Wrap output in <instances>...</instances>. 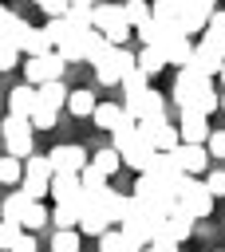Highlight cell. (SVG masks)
<instances>
[{"instance_id": "obj_1", "label": "cell", "mask_w": 225, "mask_h": 252, "mask_svg": "<svg viewBox=\"0 0 225 252\" xmlns=\"http://www.w3.org/2000/svg\"><path fill=\"white\" fill-rule=\"evenodd\" d=\"M174 102H178V110H197V114H213L217 110V91H213V83L205 79V75H197V71H189V67H182L178 71V79H174Z\"/></svg>"}, {"instance_id": "obj_2", "label": "cell", "mask_w": 225, "mask_h": 252, "mask_svg": "<svg viewBox=\"0 0 225 252\" xmlns=\"http://www.w3.org/2000/svg\"><path fill=\"white\" fill-rule=\"evenodd\" d=\"M118 205H122V193L118 189H107L103 197H79V232L103 236L118 220Z\"/></svg>"}, {"instance_id": "obj_3", "label": "cell", "mask_w": 225, "mask_h": 252, "mask_svg": "<svg viewBox=\"0 0 225 252\" xmlns=\"http://www.w3.org/2000/svg\"><path fill=\"white\" fill-rule=\"evenodd\" d=\"M118 220H122V232L126 236H134L142 248L154 240V232H158V220L162 217H154L138 197H130V193H122V205H118Z\"/></svg>"}, {"instance_id": "obj_4", "label": "cell", "mask_w": 225, "mask_h": 252, "mask_svg": "<svg viewBox=\"0 0 225 252\" xmlns=\"http://www.w3.org/2000/svg\"><path fill=\"white\" fill-rule=\"evenodd\" d=\"M174 201H178V209H182V213H189L193 220H201V217H209V213H213V197H209L205 181L186 177V173H182V181L174 185Z\"/></svg>"}, {"instance_id": "obj_5", "label": "cell", "mask_w": 225, "mask_h": 252, "mask_svg": "<svg viewBox=\"0 0 225 252\" xmlns=\"http://www.w3.org/2000/svg\"><path fill=\"white\" fill-rule=\"evenodd\" d=\"M95 32L111 43V47H122L134 32H130V24H126V16H122V4H95Z\"/></svg>"}, {"instance_id": "obj_6", "label": "cell", "mask_w": 225, "mask_h": 252, "mask_svg": "<svg viewBox=\"0 0 225 252\" xmlns=\"http://www.w3.org/2000/svg\"><path fill=\"white\" fill-rule=\"evenodd\" d=\"M130 197H138L154 217H166V213L178 205V201H174V189H170V185H162V181H154L150 173H138V181H134V193H130Z\"/></svg>"}, {"instance_id": "obj_7", "label": "cell", "mask_w": 225, "mask_h": 252, "mask_svg": "<svg viewBox=\"0 0 225 252\" xmlns=\"http://www.w3.org/2000/svg\"><path fill=\"white\" fill-rule=\"evenodd\" d=\"M91 67H95V79H99L103 87H118V79L134 67V55H130L126 47H107Z\"/></svg>"}, {"instance_id": "obj_8", "label": "cell", "mask_w": 225, "mask_h": 252, "mask_svg": "<svg viewBox=\"0 0 225 252\" xmlns=\"http://www.w3.org/2000/svg\"><path fill=\"white\" fill-rule=\"evenodd\" d=\"M0 138H4V154L8 158H28L32 154V122L28 118H16V114H8L4 122H0Z\"/></svg>"}, {"instance_id": "obj_9", "label": "cell", "mask_w": 225, "mask_h": 252, "mask_svg": "<svg viewBox=\"0 0 225 252\" xmlns=\"http://www.w3.org/2000/svg\"><path fill=\"white\" fill-rule=\"evenodd\" d=\"M63 55L59 51H47V55H32L24 63V75H28V87H43L51 79H63Z\"/></svg>"}, {"instance_id": "obj_10", "label": "cell", "mask_w": 225, "mask_h": 252, "mask_svg": "<svg viewBox=\"0 0 225 252\" xmlns=\"http://www.w3.org/2000/svg\"><path fill=\"white\" fill-rule=\"evenodd\" d=\"M138 134L158 150V154H170L182 138H178V126H170L166 118H146V122H138Z\"/></svg>"}, {"instance_id": "obj_11", "label": "cell", "mask_w": 225, "mask_h": 252, "mask_svg": "<svg viewBox=\"0 0 225 252\" xmlns=\"http://www.w3.org/2000/svg\"><path fill=\"white\" fill-rule=\"evenodd\" d=\"M170 158H174V165H178L186 177H197V173L209 169V154H205V146H193V142H178V146L170 150Z\"/></svg>"}, {"instance_id": "obj_12", "label": "cell", "mask_w": 225, "mask_h": 252, "mask_svg": "<svg viewBox=\"0 0 225 252\" xmlns=\"http://www.w3.org/2000/svg\"><path fill=\"white\" fill-rule=\"evenodd\" d=\"M189 232H193V217L189 213H182L178 205L158 220V232H154V240H174V244H182V240H189Z\"/></svg>"}, {"instance_id": "obj_13", "label": "cell", "mask_w": 225, "mask_h": 252, "mask_svg": "<svg viewBox=\"0 0 225 252\" xmlns=\"http://www.w3.org/2000/svg\"><path fill=\"white\" fill-rule=\"evenodd\" d=\"M134 122H146V118H166V98L158 94V91H142V94H134V98H126V106H122Z\"/></svg>"}, {"instance_id": "obj_14", "label": "cell", "mask_w": 225, "mask_h": 252, "mask_svg": "<svg viewBox=\"0 0 225 252\" xmlns=\"http://www.w3.org/2000/svg\"><path fill=\"white\" fill-rule=\"evenodd\" d=\"M47 161H51V173H79V169L91 161V154H87L83 146L67 142V146H55V150L47 154Z\"/></svg>"}, {"instance_id": "obj_15", "label": "cell", "mask_w": 225, "mask_h": 252, "mask_svg": "<svg viewBox=\"0 0 225 252\" xmlns=\"http://www.w3.org/2000/svg\"><path fill=\"white\" fill-rule=\"evenodd\" d=\"M221 67H225V55L217 51V47H209V43H193V59H189V71H197V75H205V79H213V75H221Z\"/></svg>"}, {"instance_id": "obj_16", "label": "cell", "mask_w": 225, "mask_h": 252, "mask_svg": "<svg viewBox=\"0 0 225 252\" xmlns=\"http://www.w3.org/2000/svg\"><path fill=\"white\" fill-rule=\"evenodd\" d=\"M178 138H182V142H193V146H205V138H209V122H205V114H197V110H182V118H178Z\"/></svg>"}, {"instance_id": "obj_17", "label": "cell", "mask_w": 225, "mask_h": 252, "mask_svg": "<svg viewBox=\"0 0 225 252\" xmlns=\"http://www.w3.org/2000/svg\"><path fill=\"white\" fill-rule=\"evenodd\" d=\"M36 102H39V94H36V87H28V83L8 91V114H16V118H32Z\"/></svg>"}, {"instance_id": "obj_18", "label": "cell", "mask_w": 225, "mask_h": 252, "mask_svg": "<svg viewBox=\"0 0 225 252\" xmlns=\"http://www.w3.org/2000/svg\"><path fill=\"white\" fill-rule=\"evenodd\" d=\"M47 193L55 197V205H59V201H79V197H83V189H79V173H51Z\"/></svg>"}, {"instance_id": "obj_19", "label": "cell", "mask_w": 225, "mask_h": 252, "mask_svg": "<svg viewBox=\"0 0 225 252\" xmlns=\"http://www.w3.org/2000/svg\"><path fill=\"white\" fill-rule=\"evenodd\" d=\"M146 173H150L154 181L170 185V189H174V185L182 181V169L174 165V158H170V154H154V158H150V165H146Z\"/></svg>"}, {"instance_id": "obj_20", "label": "cell", "mask_w": 225, "mask_h": 252, "mask_svg": "<svg viewBox=\"0 0 225 252\" xmlns=\"http://www.w3.org/2000/svg\"><path fill=\"white\" fill-rule=\"evenodd\" d=\"M99 252H142V244L134 236H126L122 228H107L99 236Z\"/></svg>"}, {"instance_id": "obj_21", "label": "cell", "mask_w": 225, "mask_h": 252, "mask_svg": "<svg viewBox=\"0 0 225 252\" xmlns=\"http://www.w3.org/2000/svg\"><path fill=\"white\" fill-rule=\"evenodd\" d=\"M201 43H209V47H217L225 55V8H213V16L201 28Z\"/></svg>"}, {"instance_id": "obj_22", "label": "cell", "mask_w": 225, "mask_h": 252, "mask_svg": "<svg viewBox=\"0 0 225 252\" xmlns=\"http://www.w3.org/2000/svg\"><path fill=\"white\" fill-rule=\"evenodd\" d=\"M162 55H166V67H189V59H193V43H189V35H178L174 43H166L162 47Z\"/></svg>"}, {"instance_id": "obj_23", "label": "cell", "mask_w": 225, "mask_h": 252, "mask_svg": "<svg viewBox=\"0 0 225 252\" xmlns=\"http://www.w3.org/2000/svg\"><path fill=\"white\" fill-rule=\"evenodd\" d=\"M28 20H20V16H12L4 28H0V47H12V51H20L24 47V35H28Z\"/></svg>"}, {"instance_id": "obj_24", "label": "cell", "mask_w": 225, "mask_h": 252, "mask_svg": "<svg viewBox=\"0 0 225 252\" xmlns=\"http://www.w3.org/2000/svg\"><path fill=\"white\" fill-rule=\"evenodd\" d=\"M134 67H138V71H142L146 79H154V75H158V71L166 67V55H162L158 47H142V51L134 55Z\"/></svg>"}, {"instance_id": "obj_25", "label": "cell", "mask_w": 225, "mask_h": 252, "mask_svg": "<svg viewBox=\"0 0 225 252\" xmlns=\"http://www.w3.org/2000/svg\"><path fill=\"white\" fill-rule=\"evenodd\" d=\"M91 118H95L99 130H114V126L122 122V106H118V102H95Z\"/></svg>"}, {"instance_id": "obj_26", "label": "cell", "mask_w": 225, "mask_h": 252, "mask_svg": "<svg viewBox=\"0 0 225 252\" xmlns=\"http://www.w3.org/2000/svg\"><path fill=\"white\" fill-rule=\"evenodd\" d=\"M79 189H83V197H103L111 185H107V177H103L99 169L83 165V169H79Z\"/></svg>"}, {"instance_id": "obj_27", "label": "cell", "mask_w": 225, "mask_h": 252, "mask_svg": "<svg viewBox=\"0 0 225 252\" xmlns=\"http://www.w3.org/2000/svg\"><path fill=\"white\" fill-rule=\"evenodd\" d=\"M47 220H55V228H79V201H59Z\"/></svg>"}, {"instance_id": "obj_28", "label": "cell", "mask_w": 225, "mask_h": 252, "mask_svg": "<svg viewBox=\"0 0 225 252\" xmlns=\"http://www.w3.org/2000/svg\"><path fill=\"white\" fill-rule=\"evenodd\" d=\"M87 165H91V169H99L103 177H111V173H118L122 158H118V150H114V146H107V150H95V158H91Z\"/></svg>"}, {"instance_id": "obj_29", "label": "cell", "mask_w": 225, "mask_h": 252, "mask_svg": "<svg viewBox=\"0 0 225 252\" xmlns=\"http://www.w3.org/2000/svg\"><path fill=\"white\" fill-rule=\"evenodd\" d=\"M20 51L32 59V55H47V51H55V47H51V39L43 35V28H28V35H24V47H20Z\"/></svg>"}, {"instance_id": "obj_30", "label": "cell", "mask_w": 225, "mask_h": 252, "mask_svg": "<svg viewBox=\"0 0 225 252\" xmlns=\"http://www.w3.org/2000/svg\"><path fill=\"white\" fill-rule=\"evenodd\" d=\"M36 94H39V102L43 106H63L67 102V91H63V79H51V83H43V87H36Z\"/></svg>"}, {"instance_id": "obj_31", "label": "cell", "mask_w": 225, "mask_h": 252, "mask_svg": "<svg viewBox=\"0 0 225 252\" xmlns=\"http://www.w3.org/2000/svg\"><path fill=\"white\" fill-rule=\"evenodd\" d=\"M67 110H71L75 118H91L95 94H91V91H67Z\"/></svg>"}, {"instance_id": "obj_32", "label": "cell", "mask_w": 225, "mask_h": 252, "mask_svg": "<svg viewBox=\"0 0 225 252\" xmlns=\"http://www.w3.org/2000/svg\"><path fill=\"white\" fill-rule=\"evenodd\" d=\"M28 201H32V197H24L20 189H16V193H8V197L0 201V217H4V220H16V224H20V217H24Z\"/></svg>"}, {"instance_id": "obj_33", "label": "cell", "mask_w": 225, "mask_h": 252, "mask_svg": "<svg viewBox=\"0 0 225 252\" xmlns=\"http://www.w3.org/2000/svg\"><path fill=\"white\" fill-rule=\"evenodd\" d=\"M63 20H67V28H75V32H83V28H95V8H75V4H67Z\"/></svg>"}, {"instance_id": "obj_34", "label": "cell", "mask_w": 225, "mask_h": 252, "mask_svg": "<svg viewBox=\"0 0 225 252\" xmlns=\"http://www.w3.org/2000/svg\"><path fill=\"white\" fill-rule=\"evenodd\" d=\"M122 16H126V24H130V32H134L138 24L150 20V0H126V4H122Z\"/></svg>"}, {"instance_id": "obj_35", "label": "cell", "mask_w": 225, "mask_h": 252, "mask_svg": "<svg viewBox=\"0 0 225 252\" xmlns=\"http://www.w3.org/2000/svg\"><path fill=\"white\" fill-rule=\"evenodd\" d=\"M118 87L126 91V98H134V94H142V91H150V79H146V75H142L138 67H130V71H126V75L118 79Z\"/></svg>"}, {"instance_id": "obj_36", "label": "cell", "mask_w": 225, "mask_h": 252, "mask_svg": "<svg viewBox=\"0 0 225 252\" xmlns=\"http://www.w3.org/2000/svg\"><path fill=\"white\" fill-rule=\"evenodd\" d=\"M43 35L51 39V47H59L67 35H75V28H67V20H63V16H51V20L43 24Z\"/></svg>"}, {"instance_id": "obj_37", "label": "cell", "mask_w": 225, "mask_h": 252, "mask_svg": "<svg viewBox=\"0 0 225 252\" xmlns=\"http://www.w3.org/2000/svg\"><path fill=\"white\" fill-rule=\"evenodd\" d=\"M107 47H111V43H107V39H103L95 28H87V32H83V59H91V63H95V59H99Z\"/></svg>"}, {"instance_id": "obj_38", "label": "cell", "mask_w": 225, "mask_h": 252, "mask_svg": "<svg viewBox=\"0 0 225 252\" xmlns=\"http://www.w3.org/2000/svg\"><path fill=\"white\" fill-rule=\"evenodd\" d=\"M51 252H79V228H55Z\"/></svg>"}, {"instance_id": "obj_39", "label": "cell", "mask_w": 225, "mask_h": 252, "mask_svg": "<svg viewBox=\"0 0 225 252\" xmlns=\"http://www.w3.org/2000/svg\"><path fill=\"white\" fill-rule=\"evenodd\" d=\"M39 224H47V209L39 205V201H28V209H24V217H20V228H39Z\"/></svg>"}, {"instance_id": "obj_40", "label": "cell", "mask_w": 225, "mask_h": 252, "mask_svg": "<svg viewBox=\"0 0 225 252\" xmlns=\"http://www.w3.org/2000/svg\"><path fill=\"white\" fill-rule=\"evenodd\" d=\"M20 173H24V161L20 158H0V185H20Z\"/></svg>"}, {"instance_id": "obj_41", "label": "cell", "mask_w": 225, "mask_h": 252, "mask_svg": "<svg viewBox=\"0 0 225 252\" xmlns=\"http://www.w3.org/2000/svg\"><path fill=\"white\" fill-rule=\"evenodd\" d=\"M55 114H59L55 106L36 102V110H32V118H28V122H32V130H51V126H55Z\"/></svg>"}, {"instance_id": "obj_42", "label": "cell", "mask_w": 225, "mask_h": 252, "mask_svg": "<svg viewBox=\"0 0 225 252\" xmlns=\"http://www.w3.org/2000/svg\"><path fill=\"white\" fill-rule=\"evenodd\" d=\"M24 173H28V177H51V161H47L43 154L32 150V154L24 158Z\"/></svg>"}, {"instance_id": "obj_43", "label": "cell", "mask_w": 225, "mask_h": 252, "mask_svg": "<svg viewBox=\"0 0 225 252\" xmlns=\"http://www.w3.org/2000/svg\"><path fill=\"white\" fill-rule=\"evenodd\" d=\"M20 232H24V228H20L16 220H0V252H8V248L20 240Z\"/></svg>"}, {"instance_id": "obj_44", "label": "cell", "mask_w": 225, "mask_h": 252, "mask_svg": "<svg viewBox=\"0 0 225 252\" xmlns=\"http://www.w3.org/2000/svg\"><path fill=\"white\" fill-rule=\"evenodd\" d=\"M205 154H209V158H225V130H209V138H205Z\"/></svg>"}, {"instance_id": "obj_45", "label": "cell", "mask_w": 225, "mask_h": 252, "mask_svg": "<svg viewBox=\"0 0 225 252\" xmlns=\"http://www.w3.org/2000/svg\"><path fill=\"white\" fill-rule=\"evenodd\" d=\"M134 35L142 39V47H154V39H158V24H154V20H146V24H138V28H134Z\"/></svg>"}, {"instance_id": "obj_46", "label": "cell", "mask_w": 225, "mask_h": 252, "mask_svg": "<svg viewBox=\"0 0 225 252\" xmlns=\"http://www.w3.org/2000/svg\"><path fill=\"white\" fill-rule=\"evenodd\" d=\"M205 189H209V197H225V169H213L205 177Z\"/></svg>"}, {"instance_id": "obj_47", "label": "cell", "mask_w": 225, "mask_h": 252, "mask_svg": "<svg viewBox=\"0 0 225 252\" xmlns=\"http://www.w3.org/2000/svg\"><path fill=\"white\" fill-rule=\"evenodd\" d=\"M8 252H36V236H32V232H20V240H16Z\"/></svg>"}, {"instance_id": "obj_48", "label": "cell", "mask_w": 225, "mask_h": 252, "mask_svg": "<svg viewBox=\"0 0 225 252\" xmlns=\"http://www.w3.org/2000/svg\"><path fill=\"white\" fill-rule=\"evenodd\" d=\"M39 8H43L47 20H51V16H63V12H67V0H39Z\"/></svg>"}, {"instance_id": "obj_49", "label": "cell", "mask_w": 225, "mask_h": 252, "mask_svg": "<svg viewBox=\"0 0 225 252\" xmlns=\"http://www.w3.org/2000/svg\"><path fill=\"white\" fill-rule=\"evenodd\" d=\"M16 59H20V51H12V47H0V71L16 67Z\"/></svg>"}, {"instance_id": "obj_50", "label": "cell", "mask_w": 225, "mask_h": 252, "mask_svg": "<svg viewBox=\"0 0 225 252\" xmlns=\"http://www.w3.org/2000/svg\"><path fill=\"white\" fill-rule=\"evenodd\" d=\"M146 252H178V244H174V240H150Z\"/></svg>"}, {"instance_id": "obj_51", "label": "cell", "mask_w": 225, "mask_h": 252, "mask_svg": "<svg viewBox=\"0 0 225 252\" xmlns=\"http://www.w3.org/2000/svg\"><path fill=\"white\" fill-rule=\"evenodd\" d=\"M12 16H16V12H8V8H4V0H0V28H4V24L12 20Z\"/></svg>"}, {"instance_id": "obj_52", "label": "cell", "mask_w": 225, "mask_h": 252, "mask_svg": "<svg viewBox=\"0 0 225 252\" xmlns=\"http://www.w3.org/2000/svg\"><path fill=\"white\" fill-rule=\"evenodd\" d=\"M67 4H75V8H95V0H67Z\"/></svg>"}, {"instance_id": "obj_53", "label": "cell", "mask_w": 225, "mask_h": 252, "mask_svg": "<svg viewBox=\"0 0 225 252\" xmlns=\"http://www.w3.org/2000/svg\"><path fill=\"white\" fill-rule=\"evenodd\" d=\"M217 106H221V110H225V91H221V94H217Z\"/></svg>"}, {"instance_id": "obj_54", "label": "cell", "mask_w": 225, "mask_h": 252, "mask_svg": "<svg viewBox=\"0 0 225 252\" xmlns=\"http://www.w3.org/2000/svg\"><path fill=\"white\" fill-rule=\"evenodd\" d=\"M221 83H225V67H221Z\"/></svg>"}, {"instance_id": "obj_55", "label": "cell", "mask_w": 225, "mask_h": 252, "mask_svg": "<svg viewBox=\"0 0 225 252\" xmlns=\"http://www.w3.org/2000/svg\"><path fill=\"white\" fill-rule=\"evenodd\" d=\"M0 142H4V138H0Z\"/></svg>"}]
</instances>
